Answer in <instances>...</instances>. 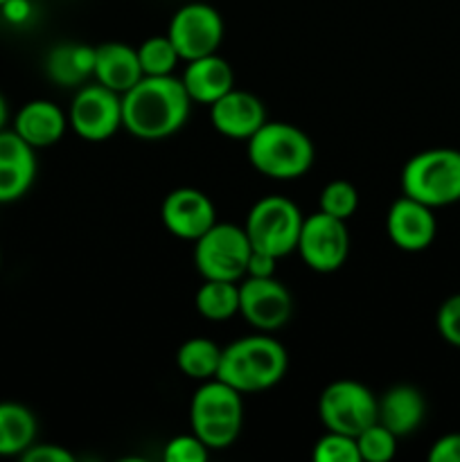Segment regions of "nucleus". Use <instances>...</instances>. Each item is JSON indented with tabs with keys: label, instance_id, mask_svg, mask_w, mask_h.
Instances as JSON below:
<instances>
[{
	"label": "nucleus",
	"instance_id": "1",
	"mask_svg": "<svg viewBox=\"0 0 460 462\" xmlns=\"http://www.w3.org/2000/svg\"><path fill=\"white\" fill-rule=\"evenodd\" d=\"M189 108L180 77H143L122 95V129L138 140H165L183 129Z\"/></svg>",
	"mask_w": 460,
	"mask_h": 462
},
{
	"label": "nucleus",
	"instance_id": "2",
	"mask_svg": "<svg viewBox=\"0 0 460 462\" xmlns=\"http://www.w3.org/2000/svg\"><path fill=\"white\" fill-rule=\"evenodd\" d=\"M289 370V352L278 338L266 332L244 337L221 347L216 379L225 382L242 395L264 393L278 386Z\"/></svg>",
	"mask_w": 460,
	"mask_h": 462
},
{
	"label": "nucleus",
	"instance_id": "3",
	"mask_svg": "<svg viewBox=\"0 0 460 462\" xmlns=\"http://www.w3.org/2000/svg\"><path fill=\"white\" fill-rule=\"evenodd\" d=\"M246 153L253 170L273 180L302 179L316 158L314 143L300 126L273 120L246 140Z\"/></svg>",
	"mask_w": 460,
	"mask_h": 462
},
{
	"label": "nucleus",
	"instance_id": "4",
	"mask_svg": "<svg viewBox=\"0 0 460 462\" xmlns=\"http://www.w3.org/2000/svg\"><path fill=\"white\" fill-rule=\"evenodd\" d=\"M401 194L428 208L454 206L460 201V152L433 147L406 161L400 176Z\"/></svg>",
	"mask_w": 460,
	"mask_h": 462
},
{
	"label": "nucleus",
	"instance_id": "5",
	"mask_svg": "<svg viewBox=\"0 0 460 462\" xmlns=\"http://www.w3.org/2000/svg\"><path fill=\"white\" fill-rule=\"evenodd\" d=\"M302 221L305 217L291 199L273 194L253 203L244 221V230L253 248L271 253L280 260L296 251Z\"/></svg>",
	"mask_w": 460,
	"mask_h": 462
},
{
	"label": "nucleus",
	"instance_id": "6",
	"mask_svg": "<svg viewBox=\"0 0 460 462\" xmlns=\"http://www.w3.org/2000/svg\"><path fill=\"white\" fill-rule=\"evenodd\" d=\"M251 251L253 246L244 226L216 221L194 242V266L203 280L239 282L246 278Z\"/></svg>",
	"mask_w": 460,
	"mask_h": 462
},
{
	"label": "nucleus",
	"instance_id": "7",
	"mask_svg": "<svg viewBox=\"0 0 460 462\" xmlns=\"http://www.w3.org/2000/svg\"><path fill=\"white\" fill-rule=\"evenodd\" d=\"M318 418L325 431L356 438L377 422V397L354 379H338L323 388L318 397Z\"/></svg>",
	"mask_w": 460,
	"mask_h": 462
},
{
	"label": "nucleus",
	"instance_id": "8",
	"mask_svg": "<svg viewBox=\"0 0 460 462\" xmlns=\"http://www.w3.org/2000/svg\"><path fill=\"white\" fill-rule=\"evenodd\" d=\"M68 126L86 143H106L122 129V95L97 81L79 86L68 111Z\"/></svg>",
	"mask_w": 460,
	"mask_h": 462
},
{
	"label": "nucleus",
	"instance_id": "9",
	"mask_svg": "<svg viewBox=\"0 0 460 462\" xmlns=\"http://www.w3.org/2000/svg\"><path fill=\"white\" fill-rule=\"evenodd\" d=\"M296 253L316 273L338 271L350 255V233L345 221L320 210L305 217Z\"/></svg>",
	"mask_w": 460,
	"mask_h": 462
},
{
	"label": "nucleus",
	"instance_id": "10",
	"mask_svg": "<svg viewBox=\"0 0 460 462\" xmlns=\"http://www.w3.org/2000/svg\"><path fill=\"white\" fill-rule=\"evenodd\" d=\"M167 36L174 43L180 61L188 63L219 52L224 41V18L212 5L188 3L171 16Z\"/></svg>",
	"mask_w": 460,
	"mask_h": 462
},
{
	"label": "nucleus",
	"instance_id": "11",
	"mask_svg": "<svg viewBox=\"0 0 460 462\" xmlns=\"http://www.w3.org/2000/svg\"><path fill=\"white\" fill-rule=\"evenodd\" d=\"M293 314V298L278 278L239 280V316L257 332H278Z\"/></svg>",
	"mask_w": 460,
	"mask_h": 462
},
{
	"label": "nucleus",
	"instance_id": "12",
	"mask_svg": "<svg viewBox=\"0 0 460 462\" xmlns=\"http://www.w3.org/2000/svg\"><path fill=\"white\" fill-rule=\"evenodd\" d=\"M161 219L167 233L185 242H197L219 221L212 199L197 188L171 189L162 201Z\"/></svg>",
	"mask_w": 460,
	"mask_h": 462
},
{
	"label": "nucleus",
	"instance_id": "13",
	"mask_svg": "<svg viewBox=\"0 0 460 462\" xmlns=\"http://www.w3.org/2000/svg\"><path fill=\"white\" fill-rule=\"evenodd\" d=\"M388 239L404 253H422L437 235L433 208L401 194L391 203L386 215Z\"/></svg>",
	"mask_w": 460,
	"mask_h": 462
},
{
	"label": "nucleus",
	"instance_id": "14",
	"mask_svg": "<svg viewBox=\"0 0 460 462\" xmlns=\"http://www.w3.org/2000/svg\"><path fill=\"white\" fill-rule=\"evenodd\" d=\"M266 120L269 116L264 102L248 90L233 88L210 104V122L224 138L246 143Z\"/></svg>",
	"mask_w": 460,
	"mask_h": 462
},
{
	"label": "nucleus",
	"instance_id": "15",
	"mask_svg": "<svg viewBox=\"0 0 460 462\" xmlns=\"http://www.w3.org/2000/svg\"><path fill=\"white\" fill-rule=\"evenodd\" d=\"M198 424H244L242 393L216 377L201 382L189 402V427Z\"/></svg>",
	"mask_w": 460,
	"mask_h": 462
},
{
	"label": "nucleus",
	"instance_id": "16",
	"mask_svg": "<svg viewBox=\"0 0 460 462\" xmlns=\"http://www.w3.org/2000/svg\"><path fill=\"white\" fill-rule=\"evenodd\" d=\"M180 81H183L192 104L210 106L216 99L224 97L228 90L235 88V70L219 52H215L188 61Z\"/></svg>",
	"mask_w": 460,
	"mask_h": 462
},
{
	"label": "nucleus",
	"instance_id": "17",
	"mask_svg": "<svg viewBox=\"0 0 460 462\" xmlns=\"http://www.w3.org/2000/svg\"><path fill=\"white\" fill-rule=\"evenodd\" d=\"M427 418V400L410 383H397L377 397V422L397 438L418 431Z\"/></svg>",
	"mask_w": 460,
	"mask_h": 462
},
{
	"label": "nucleus",
	"instance_id": "18",
	"mask_svg": "<svg viewBox=\"0 0 460 462\" xmlns=\"http://www.w3.org/2000/svg\"><path fill=\"white\" fill-rule=\"evenodd\" d=\"M143 68H140L138 48L120 41H108V43L95 45V70L93 79L106 88L115 90L117 95H124L143 79Z\"/></svg>",
	"mask_w": 460,
	"mask_h": 462
},
{
	"label": "nucleus",
	"instance_id": "19",
	"mask_svg": "<svg viewBox=\"0 0 460 462\" xmlns=\"http://www.w3.org/2000/svg\"><path fill=\"white\" fill-rule=\"evenodd\" d=\"M14 131L34 149L57 144L68 131V116L48 99H32L18 108L14 117Z\"/></svg>",
	"mask_w": 460,
	"mask_h": 462
},
{
	"label": "nucleus",
	"instance_id": "20",
	"mask_svg": "<svg viewBox=\"0 0 460 462\" xmlns=\"http://www.w3.org/2000/svg\"><path fill=\"white\" fill-rule=\"evenodd\" d=\"M95 48L84 43H59L45 57V72L63 88H79L93 77Z\"/></svg>",
	"mask_w": 460,
	"mask_h": 462
},
{
	"label": "nucleus",
	"instance_id": "21",
	"mask_svg": "<svg viewBox=\"0 0 460 462\" xmlns=\"http://www.w3.org/2000/svg\"><path fill=\"white\" fill-rule=\"evenodd\" d=\"M34 442V413L18 402H0V456H21Z\"/></svg>",
	"mask_w": 460,
	"mask_h": 462
},
{
	"label": "nucleus",
	"instance_id": "22",
	"mask_svg": "<svg viewBox=\"0 0 460 462\" xmlns=\"http://www.w3.org/2000/svg\"><path fill=\"white\" fill-rule=\"evenodd\" d=\"M194 307L210 323H224L239 314V282L203 280L194 296Z\"/></svg>",
	"mask_w": 460,
	"mask_h": 462
},
{
	"label": "nucleus",
	"instance_id": "23",
	"mask_svg": "<svg viewBox=\"0 0 460 462\" xmlns=\"http://www.w3.org/2000/svg\"><path fill=\"white\" fill-rule=\"evenodd\" d=\"M221 361V347L215 341L203 337L188 338L180 343L179 352H176V365L180 373L194 382H207V379L216 377Z\"/></svg>",
	"mask_w": 460,
	"mask_h": 462
},
{
	"label": "nucleus",
	"instance_id": "24",
	"mask_svg": "<svg viewBox=\"0 0 460 462\" xmlns=\"http://www.w3.org/2000/svg\"><path fill=\"white\" fill-rule=\"evenodd\" d=\"M138 59L140 68H143L144 77H167L174 75L176 66H179L180 57L176 52L174 43L170 36H149L138 45Z\"/></svg>",
	"mask_w": 460,
	"mask_h": 462
},
{
	"label": "nucleus",
	"instance_id": "25",
	"mask_svg": "<svg viewBox=\"0 0 460 462\" xmlns=\"http://www.w3.org/2000/svg\"><path fill=\"white\" fill-rule=\"evenodd\" d=\"M318 210L329 217L347 221L359 210V189L350 180H329L318 197Z\"/></svg>",
	"mask_w": 460,
	"mask_h": 462
},
{
	"label": "nucleus",
	"instance_id": "26",
	"mask_svg": "<svg viewBox=\"0 0 460 462\" xmlns=\"http://www.w3.org/2000/svg\"><path fill=\"white\" fill-rule=\"evenodd\" d=\"M397 440L400 438L388 431L383 424L374 422L356 436V447H359L361 462H388L395 458Z\"/></svg>",
	"mask_w": 460,
	"mask_h": 462
},
{
	"label": "nucleus",
	"instance_id": "27",
	"mask_svg": "<svg viewBox=\"0 0 460 462\" xmlns=\"http://www.w3.org/2000/svg\"><path fill=\"white\" fill-rule=\"evenodd\" d=\"M311 458L314 462H361L356 438L336 431H325V436L316 440Z\"/></svg>",
	"mask_w": 460,
	"mask_h": 462
},
{
	"label": "nucleus",
	"instance_id": "28",
	"mask_svg": "<svg viewBox=\"0 0 460 462\" xmlns=\"http://www.w3.org/2000/svg\"><path fill=\"white\" fill-rule=\"evenodd\" d=\"M36 179V167L0 165V203H12L30 192Z\"/></svg>",
	"mask_w": 460,
	"mask_h": 462
},
{
	"label": "nucleus",
	"instance_id": "29",
	"mask_svg": "<svg viewBox=\"0 0 460 462\" xmlns=\"http://www.w3.org/2000/svg\"><path fill=\"white\" fill-rule=\"evenodd\" d=\"M0 165L36 167V149L14 129H0Z\"/></svg>",
	"mask_w": 460,
	"mask_h": 462
},
{
	"label": "nucleus",
	"instance_id": "30",
	"mask_svg": "<svg viewBox=\"0 0 460 462\" xmlns=\"http://www.w3.org/2000/svg\"><path fill=\"white\" fill-rule=\"evenodd\" d=\"M207 456H210V449L194 433L171 438L162 451L165 462H206Z\"/></svg>",
	"mask_w": 460,
	"mask_h": 462
},
{
	"label": "nucleus",
	"instance_id": "31",
	"mask_svg": "<svg viewBox=\"0 0 460 462\" xmlns=\"http://www.w3.org/2000/svg\"><path fill=\"white\" fill-rule=\"evenodd\" d=\"M436 328L442 341H446L454 347H460V293H454V296H449L437 307Z\"/></svg>",
	"mask_w": 460,
	"mask_h": 462
},
{
	"label": "nucleus",
	"instance_id": "32",
	"mask_svg": "<svg viewBox=\"0 0 460 462\" xmlns=\"http://www.w3.org/2000/svg\"><path fill=\"white\" fill-rule=\"evenodd\" d=\"M428 462H460V433L437 438L427 454Z\"/></svg>",
	"mask_w": 460,
	"mask_h": 462
},
{
	"label": "nucleus",
	"instance_id": "33",
	"mask_svg": "<svg viewBox=\"0 0 460 462\" xmlns=\"http://www.w3.org/2000/svg\"><path fill=\"white\" fill-rule=\"evenodd\" d=\"M21 460H25V462H72L75 460V456L59 445H39V442H34L30 449L23 451Z\"/></svg>",
	"mask_w": 460,
	"mask_h": 462
},
{
	"label": "nucleus",
	"instance_id": "34",
	"mask_svg": "<svg viewBox=\"0 0 460 462\" xmlns=\"http://www.w3.org/2000/svg\"><path fill=\"white\" fill-rule=\"evenodd\" d=\"M275 266H278V257L253 248L251 255H248L246 278H273Z\"/></svg>",
	"mask_w": 460,
	"mask_h": 462
},
{
	"label": "nucleus",
	"instance_id": "35",
	"mask_svg": "<svg viewBox=\"0 0 460 462\" xmlns=\"http://www.w3.org/2000/svg\"><path fill=\"white\" fill-rule=\"evenodd\" d=\"M0 16H3V21L12 23V25H23V23L30 21L32 3L30 0H5L0 5Z\"/></svg>",
	"mask_w": 460,
	"mask_h": 462
},
{
	"label": "nucleus",
	"instance_id": "36",
	"mask_svg": "<svg viewBox=\"0 0 460 462\" xmlns=\"http://www.w3.org/2000/svg\"><path fill=\"white\" fill-rule=\"evenodd\" d=\"M7 120H9L7 99H5L3 93H0V129H5V126H7Z\"/></svg>",
	"mask_w": 460,
	"mask_h": 462
},
{
	"label": "nucleus",
	"instance_id": "37",
	"mask_svg": "<svg viewBox=\"0 0 460 462\" xmlns=\"http://www.w3.org/2000/svg\"><path fill=\"white\" fill-rule=\"evenodd\" d=\"M0 23H3V16H0Z\"/></svg>",
	"mask_w": 460,
	"mask_h": 462
},
{
	"label": "nucleus",
	"instance_id": "38",
	"mask_svg": "<svg viewBox=\"0 0 460 462\" xmlns=\"http://www.w3.org/2000/svg\"><path fill=\"white\" fill-rule=\"evenodd\" d=\"M5 3V0H0V5H3Z\"/></svg>",
	"mask_w": 460,
	"mask_h": 462
}]
</instances>
